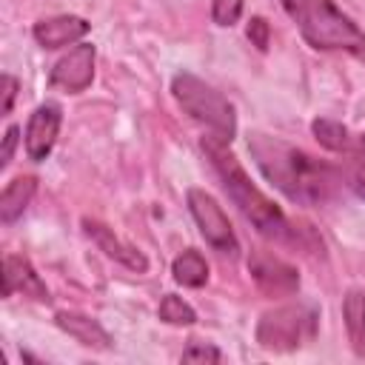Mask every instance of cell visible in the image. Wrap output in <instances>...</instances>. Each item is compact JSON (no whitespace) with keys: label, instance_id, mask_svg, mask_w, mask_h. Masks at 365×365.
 <instances>
[{"label":"cell","instance_id":"cell-1","mask_svg":"<svg viewBox=\"0 0 365 365\" xmlns=\"http://www.w3.org/2000/svg\"><path fill=\"white\" fill-rule=\"evenodd\" d=\"M248 151L262 171V177L279 188L291 202L299 205H322L334 200L339 191V174L334 165L311 157L308 151L268 137V134H251L248 137Z\"/></svg>","mask_w":365,"mask_h":365},{"label":"cell","instance_id":"cell-2","mask_svg":"<svg viewBox=\"0 0 365 365\" xmlns=\"http://www.w3.org/2000/svg\"><path fill=\"white\" fill-rule=\"evenodd\" d=\"M228 143L217 140V137H205L202 140V148L205 154L211 157L228 197L234 200V205L242 211V217L262 234V237H271V240H288L291 237V222L288 217L282 214V208L268 200L254 182L251 177L245 174V168L237 163V157L225 148Z\"/></svg>","mask_w":365,"mask_h":365},{"label":"cell","instance_id":"cell-3","mask_svg":"<svg viewBox=\"0 0 365 365\" xmlns=\"http://www.w3.org/2000/svg\"><path fill=\"white\" fill-rule=\"evenodd\" d=\"M294 20L305 43L319 51L365 54V31L334 0H305Z\"/></svg>","mask_w":365,"mask_h":365},{"label":"cell","instance_id":"cell-4","mask_svg":"<svg viewBox=\"0 0 365 365\" xmlns=\"http://www.w3.org/2000/svg\"><path fill=\"white\" fill-rule=\"evenodd\" d=\"M171 94L177 100V106L197 123H202L211 137L231 143L237 134V114L234 106L205 80H200L191 71H177L171 77Z\"/></svg>","mask_w":365,"mask_h":365},{"label":"cell","instance_id":"cell-5","mask_svg":"<svg viewBox=\"0 0 365 365\" xmlns=\"http://www.w3.org/2000/svg\"><path fill=\"white\" fill-rule=\"evenodd\" d=\"M317 322L319 317L311 305H279L259 317L254 334L265 351H294L314 339Z\"/></svg>","mask_w":365,"mask_h":365},{"label":"cell","instance_id":"cell-6","mask_svg":"<svg viewBox=\"0 0 365 365\" xmlns=\"http://www.w3.org/2000/svg\"><path fill=\"white\" fill-rule=\"evenodd\" d=\"M185 202H188V211H191L200 234L205 237V242L214 251L234 257L240 251V242H237V234H234V228H231L222 205L208 191H202V188H188Z\"/></svg>","mask_w":365,"mask_h":365},{"label":"cell","instance_id":"cell-7","mask_svg":"<svg viewBox=\"0 0 365 365\" xmlns=\"http://www.w3.org/2000/svg\"><path fill=\"white\" fill-rule=\"evenodd\" d=\"M248 271L257 282V288L265 297H291L299 288V274L294 265H288L285 259L268 254V251H251L248 257Z\"/></svg>","mask_w":365,"mask_h":365},{"label":"cell","instance_id":"cell-8","mask_svg":"<svg viewBox=\"0 0 365 365\" xmlns=\"http://www.w3.org/2000/svg\"><path fill=\"white\" fill-rule=\"evenodd\" d=\"M94 80V46L80 43L68 54H63L48 74V83L66 94H80L91 86Z\"/></svg>","mask_w":365,"mask_h":365},{"label":"cell","instance_id":"cell-9","mask_svg":"<svg viewBox=\"0 0 365 365\" xmlns=\"http://www.w3.org/2000/svg\"><path fill=\"white\" fill-rule=\"evenodd\" d=\"M60 123H63V108L57 103H43L31 111L29 123H26V154L34 163H43L60 134Z\"/></svg>","mask_w":365,"mask_h":365},{"label":"cell","instance_id":"cell-10","mask_svg":"<svg viewBox=\"0 0 365 365\" xmlns=\"http://www.w3.org/2000/svg\"><path fill=\"white\" fill-rule=\"evenodd\" d=\"M3 294H6V297L23 294V297L48 302V288H46V282H43L40 274L31 268V262H29L26 257H20V254H9V257L3 259Z\"/></svg>","mask_w":365,"mask_h":365},{"label":"cell","instance_id":"cell-11","mask_svg":"<svg viewBox=\"0 0 365 365\" xmlns=\"http://www.w3.org/2000/svg\"><path fill=\"white\" fill-rule=\"evenodd\" d=\"M88 23L77 14H60V17H48V20H40L34 23L31 34L34 40L43 46V48H63L68 43H77L88 34Z\"/></svg>","mask_w":365,"mask_h":365},{"label":"cell","instance_id":"cell-12","mask_svg":"<svg viewBox=\"0 0 365 365\" xmlns=\"http://www.w3.org/2000/svg\"><path fill=\"white\" fill-rule=\"evenodd\" d=\"M83 228H86V234L100 245V251H106L111 259H117V262H123L125 268L140 271V274L148 268V259H145L134 245L123 242L108 225H103V222H97V220H83Z\"/></svg>","mask_w":365,"mask_h":365},{"label":"cell","instance_id":"cell-13","mask_svg":"<svg viewBox=\"0 0 365 365\" xmlns=\"http://www.w3.org/2000/svg\"><path fill=\"white\" fill-rule=\"evenodd\" d=\"M54 322H57V328H63L68 336H74V339H77L80 345H86V348H97V351L111 348V334H108L97 319H91V317H86V314L60 311V314L54 317Z\"/></svg>","mask_w":365,"mask_h":365},{"label":"cell","instance_id":"cell-14","mask_svg":"<svg viewBox=\"0 0 365 365\" xmlns=\"http://www.w3.org/2000/svg\"><path fill=\"white\" fill-rule=\"evenodd\" d=\"M34 191H37V180H34V177H29V174L14 177V180L3 188V194H0V222L11 225V222L29 208Z\"/></svg>","mask_w":365,"mask_h":365},{"label":"cell","instance_id":"cell-15","mask_svg":"<svg viewBox=\"0 0 365 365\" xmlns=\"http://www.w3.org/2000/svg\"><path fill=\"white\" fill-rule=\"evenodd\" d=\"M348 160H345V180L351 185V191L365 200V134H354L348 137V143L342 145V151Z\"/></svg>","mask_w":365,"mask_h":365},{"label":"cell","instance_id":"cell-16","mask_svg":"<svg viewBox=\"0 0 365 365\" xmlns=\"http://www.w3.org/2000/svg\"><path fill=\"white\" fill-rule=\"evenodd\" d=\"M342 314H345V328H348V336H351L354 351L359 356H365V288L348 291L345 305H342Z\"/></svg>","mask_w":365,"mask_h":365},{"label":"cell","instance_id":"cell-17","mask_svg":"<svg viewBox=\"0 0 365 365\" xmlns=\"http://www.w3.org/2000/svg\"><path fill=\"white\" fill-rule=\"evenodd\" d=\"M171 274H174V279H177L180 285H185V288H202V285L208 282V262H205V257H202L200 251L188 248V251H182V254L171 262Z\"/></svg>","mask_w":365,"mask_h":365},{"label":"cell","instance_id":"cell-18","mask_svg":"<svg viewBox=\"0 0 365 365\" xmlns=\"http://www.w3.org/2000/svg\"><path fill=\"white\" fill-rule=\"evenodd\" d=\"M311 131H314V137L325 145V148H331V151H342V145L348 143V137H351V128L348 125H342V123H336V120H314L311 123Z\"/></svg>","mask_w":365,"mask_h":365},{"label":"cell","instance_id":"cell-19","mask_svg":"<svg viewBox=\"0 0 365 365\" xmlns=\"http://www.w3.org/2000/svg\"><path fill=\"white\" fill-rule=\"evenodd\" d=\"M160 319L163 322H168V325H194L197 322V311L185 302V299H180L177 294H165L163 299H160Z\"/></svg>","mask_w":365,"mask_h":365},{"label":"cell","instance_id":"cell-20","mask_svg":"<svg viewBox=\"0 0 365 365\" xmlns=\"http://www.w3.org/2000/svg\"><path fill=\"white\" fill-rule=\"evenodd\" d=\"M242 14V0H211V20L222 29L234 26Z\"/></svg>","mask_w":365,"mask_h":365},{"label":"cell","instance_id":"cell-21","mask_svg":"<svg viewBox=\"0 0 365 365\" xmlns=\"http://www.w3.org/2000/svg\"><path fill=\"white\" fill-rule=\"evenodd\" d=\"M182 359L185 362H194V359H200V362H220L222 359V354L214 348V345H197V342H191L185 351H182Z\"/></svg>","mask_w":365,"mask_h":365},{"label":"cell","instance_id":"cell-22","mask_svg":"<svg viewBox=\"0 0 365 365\" xmlns=\"http://www.w3.org/2000/svg\"><path fill=\"white\" fill-rule=\"evenodd\" d=\"M268 34H271V29H268L265 17H251V23H248V40H251L259 51L268 48Z\"/></svg>","mask_w":365,"mask_h":365},{"label":"cell","instance_id":"cell-23","mask_svg":"<svg viewBox=\"0 0 365 365\" xmlns=\"http://www.w3.org/2000/svg\"><path fill=\"white\" fill-rule=\"evenodd\" d=\"M17 134H20V128H17V125H9V128H6L3 151H0V168H6V165L11 163V154H14V145H17Z\"/></svg>","mask_w":365,"mask_h":365},{"label":"cell","instance_id":"cell-24","mask_svg":"<svg viewBox=\"0 0 365 365\" xmlns=\"http://www.w3.org/2000/svg\"><path fill=\"white\" fill-rule=\"evenodd\" d=\"M14 97H17V77H11V74H3V114H9L11 111V106H14Z\"/></svg>","mask_w":365,"mask_h":365},{"label":"cell","instance_id":"cell-25","mask_svg":"<svg viewBox=\"0 0 365 365\" xmlns=\"http://www.w3.org/2000/svg\"><path fill=\"white\" fill-rule=\"evenodd\" d=\"M279 3H282V9H285V11L291 14V17H294V14L299 11V6H302L305 0H279Z\"/></svg>","mask_w":365,"mask_h":365}]
</instances>
